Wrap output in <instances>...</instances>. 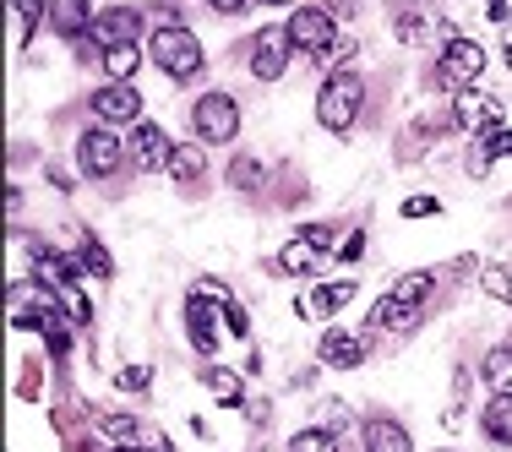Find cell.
<instances>
[{
  "mask_svg": "<svg viewBox=\"0 0 512 452\" xmlns=\"http://www.w3.org/2000/svg\"><path fill=\"white\" fill-rule=\"evenodd\" d=\"M360 104H365V77H360V71L355 66L327 71L322 93H316V120H322L333 137H344V131L360 120Z\"/></svg>",
  "mask_w": 512,
  "mask_h": 452,
  "instance_id": "cell-1",
  "label": "cell"
},
{
  "mask_svg": "<svg viewBox=\"0 0 512 452\" xmlns=\"http://www.w3.org/2000/svg\"><path fill=\"white\" fill-rule=\"evenodd\" d=\"M148 55H153V66L164 71V77H175V82H191V77H197V71L207 66L202 39L186 28V22H164V28H153Z\"/></svg>",
  "mask_w": 512,
  "mask_h": 452,
  "instance_id": "cell-2",
  "label": "cell"
},
{
  "mask_svg": "<svg viewBox=\"0 0 512 452\" xmlns=\"http://www.w3.org/2000/svg\"><path fill=\"white\" fill-rule=\"evenodd\" d=\"M191 126H197V142H235L240 137V104L229 93H202L197 109H191Z\"/></svg>",
  "mask_w": 512,
  "mask_h": 452,
  "instance_id": "cell-3",
  "label": "cell"
},
{
  "mask_svg": "<svg viewBox=\"0 0 512 452\" xmlns=\"http://www.w3.org/2000/svg\"><path fill=\"white\" fill-rule=\"evenodd\" d=\"M120 158H126V148H120L115 126H88L77 137V164H82L88 180H109L120 169Z\"/></svg>",
  "mask_w": 512,
  "mask_h": 452,
  "instance_id": "cell-4",
  "label": "cell"
},
{
  "mask_svg": "<svg viewBox=\"0 0 512 452\" xmlns=\"http://www.w3.org/2000/svg\"><path fill=\"white\" fill-rule=\"evenodd\" d=\"M480 71H485V50H480V44H474V39H447L442 60H436V82H442V88L463 93V88L480 82Z\"/></svg>",
  "mask_w": 512,
  "mask_h": 452,
  "instance_id": "cell-5",
  "label": "cell"
},
{
  "mask_svg": "<svg viewBox=\"0 0 512 452\" xmlns=\"http://www.w3.org/2000/svg\"><path fill=\"white\" fill-rule=\"evenodd\" d=\"M88 109L99 126H142V93L131 82H104L88 99Z\"/></svg>",
  "mask_w": 512,
  "mask_h": 452,
  "instance_id": "cell-6",
  "label": "cell"
},
{
  "mask_svg": "<svg viewBox=\"0 0 512 452\" xmlns=\"http://www.w3.org/2000/svg\"><path fill=\"white\" fill-rule=\"evenodd\" d=\"M289 55H295V39L289 28H262L251 39V77L256 82H278L289 71Z\"/></svg>",
  "mask_w": 512,
  "mask_h": 452,
  "instance_id": "cell-7",
  "label": "cell"
},
{
  "mask_svg": "<svg viewBox=\"0 0 512 452\" xmlns=\"http://www.w3.org/2000/svg\"><path fill=\"white\" fill-rule=\"evenodd\" d=\"M284 28H289V39H295V50H306V55H322L327 44L338 39V22L327 6H295V17H289Z\"/></svg>",
  "mask_w": 512,
  "mask_h": 452,
  "instance_id": "cell-8",
  "label": "cell"
},
{
  "mask_svg": "<svg viewBox=\"0 0 512 452\" xmlns=\"http://www.w3.org/2000/svg\"><path fill=\"white\" fill-rule=\"evenodd\" d=\"M142 33V11L137 6H104L99 17H93L88 39L99 44V50H115V44H137Z\"/></svg>",
  "mask_w": 512,
  "mask_h": 452,
  "instance_id": "cell-9",
  "label": "cell"
},
{
  "mask_svg": "<svg viewBox=\"0 0 512 452\" xmlns=\"http://www.w3.org/2000/svg\"><path fill=\"white\" fill-rule=\"evenodd\" d=\"M218 316H224V305L191 289V300H186V338H191V349H197V354L218 349Z\"/></svg>",
  "mask_w": 512,
  "mask_h": 452,
  "instance_id": "cell-10",
  "label": "cell"
},
{
  "mask_svg": "<svg viewBox=\"0 0 512 452\" xmlns=\"http://www.w3.org/2000/svg\"><path fill=\"white\" fill-rule=\"evenodd\" d=\"M131 158H137V169H169V158H175V142H169L164 126H153V120H142V126H131Z\"/></svg>",
  "mask_w": 512,
  "mask_h": 452,
  "instance_id": "cell-11",
  "label": "cell"
},
{
  "mask_svg": "<svg viewBox=\"0 0 512 452\" xmlns=\"http://www.w3.org/2000/svg\"><path fill=\"white\" fill-rule=\"evenodd\" d=\"M316 360L333 365V371H355L365 360V333H349V327H327L322 344H316Z\"/></svg>",
  "mask_w": 512,
  "mask_h": 452,
  "instance_id": "cell-12",
  "label": "cell"
},
{
  "mask_svg": "<svg viewBox=\"0 0 512 452\" xmlns=\"http://www.w3.org/2000/svg\"><path fill=\"white\" fill-rule=\"evenodd\" d=\"M453 120L469 131H491V126H502V104L485 99L480 88H463V93H453Z\"/></svg>",
  "mask_w": 512,
  "mask_h": 452,
  "instance_id": "cell-13",
  "label": "cell"
},
{
  "mask_svg": "<svg viewBox=\"0 0 512 452\" xmlns=\"http://www.w3.org/2000/svg\"><path fill=\"white\" fill-rule=\"evenodd\" d=\"M414 322H420V305H404L398 295H382L371 305V316H365V333H409Z\"/></svg>",
  "mask_w": 512,
  "mask_h": 452,
  "instance_id": "cell-14",
  "label": "cell"
},
{
  "mask_svg": "<svg viewBox=\"0 0 512 452\" xmlns=\"http://www.w3.org/2000/svg\"><path fill=\"white\" fill-rule=\"evenodd\" d=\"M44 17H50V28L60 39H88V28H93L88 0H44Z\"/></svg>",
  "mask_w": 512,
  "mask_h": 452,
  "instance_id": "cell-15",
  "label": "cell"
},
{
  "mask_svg": "<svg viewBox=\"0 0 512 452\" xmlns=\"http://www.w3.org/2000/svg\"><path fill=\"white\" fill-rule=\"evenodd\" d=\"M349 300H355V284H349V278H333V284H316L311 295L300 300V311H306V316H322V322H327V316H338Z\"/></svg>",
  "mask_w": 512,
  "mask_h": 452,
  "instance_id": "cell-16",
  "label": "cell"
},
{
  "mask_svg": "<svg viewBox=\"0 0 512 452\" xmlns=\"http://www.w3.org/2000/svg\"><path fill=\"white\" fill-rule=\"evenodd\" d=\"M316 262H322V251H316L311 240H300V235H295L284 251L273 256V267H278V273H289V278H306V273H316Z\"/></svg>",
  "mask_w": 512,
  "mask_h": 452,
  "instance_id": "cell-17",
  "label": "cell"
},
{
  "mask_svg": "<svg viewBox=\"0 0 512 452\" xmlns=\"http://www.w3.org/2000/svg\"><path fill=\"white\" fill-rule=\"evenodd\" d=\"M365 452H414V442L398 420H371L365 425Z\"/></svg>",
  "mask_w": 512,
  "mask_h": 452,
  "instance_id": "cell-18",
  "label": "cell"
},
{
  "mask_svg": "<svg viewBox=\"0 0 512 452\" xmlns=\"http://www.w3.org/2000/svg\"><path fill=\"white\" fill-rule=\"evenodd\" d=\"M202 164H207V158H202V142H180L164 175H169V180H180V186H197V180H202Z\"/></svg>",
  "mask_w": 512,
  "mask_h": 452,
  "instance_id": "cell-19",
  "label": "cell"
},
{
  "mask_svg": "<svg viewBox=\"0 0 512 452\" xmlns=\"http://www.w3.org/2000/svg\"><path fill=\"white\" fill-rule=\"evenodd\" d=\"M480 425H485V436H491L496 447H512V393H496Z\"/></svg>",
  "mask_w": 512,
  "mask_h": 452,
  "instance_id": "cell-20",
  "label": "cell"
},
{
  "mask_svg": "<svg viewBox=\"0 0 512 452\" xmlns=\"http://www.w3.org/2000/svg\"><path fill=\"white\" fill-rule=\"evenodd\" d=\"M480 376H485V387H491V393H512V349H485Z\"/></svg>",
  "mask_w": 512,
  "mask_h": 452,
  "instance_id": "cell-21",
  "label": "cell"
},
{
  "mask_svg": "<svg viewBox=\"0 0 512 452\" xmlns=\"http://www.w3.org/2000/svg\"><path fill=\"white\" fill-rule=\"evenodd\" d=\"M137 66H142V44H115V50H104V77L109 82H131Z\"/></svg>",
  "mask_w": 512,
  "mask_h": 452,
  "instance_id": "cell-22",
  "label": "cell"
},
{
  "mask_svg": "<svg viewBox=\"0 0 512 452\" xmlns=\"http://www.w3.org/2000/svg\"><path fill=\"white\" fill-rule=\"evenodd\" d=\"M207 393H213L218 403H229V409H235L240 393H246V382H240V371H224V365H213V371H207Z\"/></svg>",
  "mask_w": 512,
  "mask_h": 452,
  "instance_id": "cell-23",
  "label": "cell"
},
{
  "mask_svg": "<svg viewBox=\"0 0 512 452\" xmlns=\"http://www.w3.org/2000/svg\"><path fill=\"white\" fill-rule=\"evenodd\" d=\"M431 289H436V273H404L387 295H398L404 305H425V300H431Z\"/></svg>",
  "mask_w": 512,
  "mask_h": 452,
  "instance_id": "cell-24",
  "label": "cell"
},
{
  "mask_svg": "<svg viewBox=\"0 0 512 452\" xmlns=\"http://www.w3.org/2000/svg\"><path fill=\"white\" fill-rule=\"evenodd\" d=\"M77 267L82 273H93V278H115V262H109V251L99 246V240H82V251H77Z\"/></svg>",
  "mask_w": 512,
  "mask_h": 452,
  "instance_id": "cell-25",
  "label": "cell"
},
{
  "mask_svg": "<svg viewBox=\"0 0 512 452\" xmlns=\"http://www.w3.org/2000/svg\"><path fill=\"white\" fill-rule=\"evenodd\" d=\"M99 436H104L109 447H131V442H137V420H131V414H104Z\"/></svg>",
  "mask_w": 512,
  "mask_h": 452,
  "instance_id": "cell-26",
  "label": "cell"
},
{
  "mask_svg": "<svg viewBox=\"0 0 512 452\" xmlns=\"http://www.w3.org/2000/svg\"><path fill=\"white\" fill-rule=\"evenodd\" d=\"M289 452H338V436L327 431V425H311V431L289 436Z\"/></svg>",
  "mask_w": 512,
  "mask_h": 452,
  "instance_id": "cell-27",
  "label": "cell"
},
{
  "mask_svg": "<svg viewBox=\"0 0 512 452\" xmlns=\"http://www.w3.org/2000/svg\"><path fill=\"white\" fill-rule=\"evenodd\" d=\"M480 289H485V295H491V300H502V305H512V267H480Z\"/></svg>",
  "mask_w": 512,
  "mask_h": 452,
  "instance_id": "cell-28",
  "label": "cell"
},
{
  "mask_svg": "<svg viewBox=\"0 0 512 452\" xmlns=\"http://www.w3.org/2000/svg\"><path fill=\"white\" fill-rule=\"evenodd\" d=\"M349 55H355V33H338V39L327 44L322 55H316V66H322V71H344Z\"/></svg>",
  "mask_w": 512,
  "mask_h": 452,
  "instance_id": "cell-29",
  "label": "cell"
},
{
  "mask_svg": "<svg viewBox=\"0 0 512 452\" xmlns=\"http://www.w3.org/2000/svg\"><path fill=\"white\" fill-rule=\"evenodd\" d=\"M229 186H235V191H256V186H262V164H256V158H235V164H229Z\"/></svg>",
  "mask_w": 512,
  "mask_h": 452,
  "instance_id": "cell-30",
  "label": "cell"
},
{
  "mask_svg": "<svg viewBox=\"0 0 512 452\" xmlns=\"http://www.w3.org/2000/svg\"><path fill=\"white\" fill-rule=\"evenodd\" d=\"M425 28H431V22H425L420 11H409V6H404V11H398V17H393V33H398V39H404V44H420V39H425Z\"/></svg>",
  "mask_w": 512,
  "mask_h": 452,
  "instance_id": "cell-31",
  "label": "cell"
},
{
  "mask_svg": "<svg viewBox=\"0 0 512 452\" xmlns=\"http://www.w3.org/2000/svg\"><path fill=\"white\" fill-rule=\"evenodd\" d=\"M39 333L50 338V349H55V354H66V349H71V327H66V316H60V311H44V327H39Z\"/></svg>",
  "mask_w": 512,
  "mask_h": 452,
  "instance_id": "cell-32",
  "label": "cell"
},
{
  "mask_svg": "<svg viewBox=\"0 0 512 452\" xmlns=\"http://www.w3.org/2000/svg\"><path fill=\"white\" fill-rule=\"evenodd\" d=\"M148 382H153L148 365H120V371H115V387H120V393H148Z\"/></svg>",
  "mask_w": 512,
  "mask_h": 452,
  "instance_id": "cell-33",
  "label": "cell"
},
{
  "mask_svg": "<svg viewBox=\"0 0 512 452\" xmlns=\"http://www.w3.org/2000/svg\"><path fill=\"white\" fill-rule=\"evenodd\" d=\"M33 28H39V0H28V6H17V44L28 50Z\"/></svg>",
  "mask_w": 512,
  "mask_h": 452,
  "instance_id": "cell-34",
  "label": "cell"
},
{
  "mask_svg": "<svg viewBox=\"0 0 512 452\" xmlns=\"http://www.w3.org/2000/svg\"><path fill=\"white\" fill-rule=\"evenodd\" d=\"M55 300H60V305H66V311H71V322H88V316H93V311H88V300H82V289H77V284H66V289H60Z\"/></svg>",
  "mask_w": 512,
  "mask_h": 452,
  "instance_id": "cell-35",
  "label": "cell"
},
{
  "mask_svg": "<svg viewBox=\"0 0 512 452\" xmlns=\"http://www.w3.org/2000/svg\"><path fill=\"white\" fill-rule=\"evenodd\" d=\"M300 240H311V246L322 251V256L338 251V246H333V229H327V224H306V229H300Z\"/></svg>",
  "mask_w": 512,
  "mask_h": 452,
  "instance_id": "cell-36",
  "label": "cell"
},
{
  "mask_svg": "<svg viewBox=\"0 0 512 452\" xmlns=\"http://www.w3.org/2000/svg\"><path fill=\"white\" fill-rule=\"evenodd\" d=\"M224 327H229L235 338H246V333H251V316H246V305H235V300H229V305H224Z\"/></svg>",
  "mask_w": 512,
  "mask_h": 452,
  "instance_id": "cell-37",
  "label": "cell"
},
{
  "mask_svg": "<svg viewBox=\"0 0 512 452\" xmlns=\"http://www.w3.org/2000/svg\"><path fill=\"white\" fill-rule=\"evenodd\" d=\"M333 256H338V262H360V256H365V229H355V235H344V246H338Z\"/></svg>",
  "mask_w": 512,
  "mask_h": 452,
  "instance_id": "cell-38",
  "label": "cell"
},
{
  "mask_svg": "<svg viewBox=\"0 0 512 452\" xmlns=\"http://www.w3.org/2000/svg\"><path fill=\"white\" fill-rule=\"evenodd\" d=\"M436 213H442V202H436V197H409L404 202V218H436Z\"/></svg>",
  "mask_w": 512,
  "mask_h": 452,
  "instance_id": "cell-39",
  "label": "cell"
},
{
  "mask_svg": "<svg viewBox=\"0 0 512 452\" xmlns=\"http://www.w3.org/2000/svg\"><path fill=\"white\" fill-rule=\"evenodd\" d=\"M191 289H197V295H207V300H218V305H229V289L218 284V278H197Z\"/></svg>",
  "mask_w": 512,
  "mask_h": 452,
  "instance_id": "cell-40",
  "label": "cell"
},
{
  "mask_svg": "<svg viewBox=\"0 0 512 452\" xmlns=\"http://www.w3.org/2000/svg\"><path fill=\"white\" fill-rule=\"evenodd\" d=\"M207 6H213V11H218V17H240V11H246V6H251V0H207Z\"/></svg>",
  "mask_w": 512,
  "mask_h": 452,
  "instance_id": "cell-41",
  "label": "cell"
},
{
  "mask_svg": "<svg viewBox=\"0 0 512 452\" xmlns=\"http://www.w3.org/2000/svg\"><path fill=\"white\" fill-rule=\"evenodd\" d=\"M507 11H512V0H485V17H496V22H502Z\"/></svg>",
  "mask_w": 512,
  "mask_h": 452,
  "instance_id": "cell-42",
  "label": "cell"
},
{
  "mask_svg": "<svg viewBox=\"0 0 512 452\" xmlns=\"http://www.w3.org/2000/svg\"><path fill=\"white\" fill-rule=\"evenodd\" d=\"M153 452H175V447H169V436H153Z\"/></svg>",
  "mask_w": 512,
  "mask_h": 452,
  "instance_id": "cell-43",
  "label": "cell"
},
{
  "mask_svg": "<svg viewBox=\"0 0 512 452\" xmlns=\"http://www.w3.org/2000/svg\"><path fill=\"white\" fill-rule=\"evenodd\" d=\"M256 6H295V0H256Z\"/></svg>",
  "mask_w": 512,
  "mask_h": 452,
  "instance_id": "cell-44",
  "label": "cell"
},
{
  "mask_svg": "<svg viewBox=\"0 0 512 452\" xmlns=\"http://www.w3.org/2000/svg\"><path fill=\"white\" fill-rule=\"evenodd\" d=\"M109 452H142V447H109Z\"/></svg>",
  "mask_w": 512,
  "mask_h": 452,
  "instance_id": "cell-45",
  "label": "cell"
},
{
  "mask_svg": "<svg viewBox=\"0 0 512 452\" xmlns=\"http://www.w3.org/2000/svg\"><path fill=\"white\" fill-rule=\"evenodd\" d=\"M507 66H512V33H507Z\"/></svg>",
  "mask_w": 512,
  "mask_h": 452,
  "instance_id": "cell-46",
  "label": "cell"
},
{
  "mask_svg": "<svg viewBox=\"0 0 512 452\" xmlns=\"http://www.w3.org/2000/svg\"><path fill=\"white\" fill-rule=\"evenodd\" d=\"M404 6H409V0H404Z\"/></svg>",
  "mask_w": 512,
  "mask_h": 452,
  "instance_id": "cell-47",
  "label": "cell"
}]
</instances>
